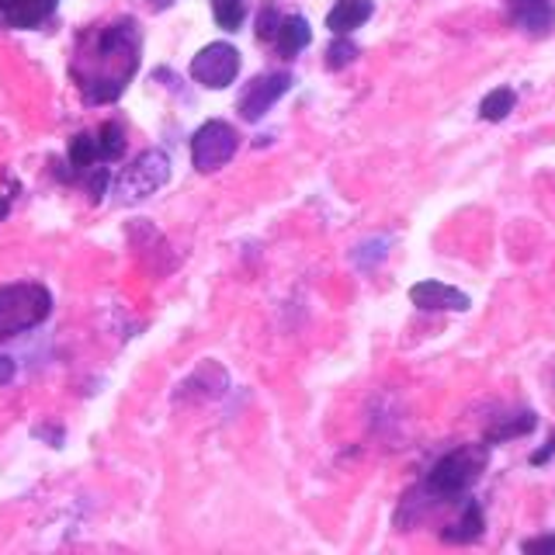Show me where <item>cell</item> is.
Returning <instances> with one entry per match:
<instances>
[{
  "label": "cell",
  "instance_id": "cell-1",
  "mask_svg": "<svg viewBox=\"0 0 555 555\" xmlns=\"http://www.w3.org/2000/svg\"><path fill=\"white\" fill-rule=\"evenodd\" d=\"M139 69V31L129 17L101 25L80 42L74 77L87 104L115 101Z\"/></svg>",
  "mask_w": 555,
  "mask_h": 555
},
{
  "label": "cell",
  "instance_id": "cell-2",
  "mask_svg": "<svg viewBox=\"0 0 555 555\" xmlns=\"http://www.w3.org/2000/svg\"><path fill=\"white\" fill-rule=\"evenodd\" d=\"M486 462H490V444H462L448 451L444 459L434 462L421 493L430 503H455L479 482V476L486 473Z\"/></svg>",
  "mask_w": 555,
  "mask_h": 555
},
{
  "label": "cell",
  "instance_id": "cell-3",
  "mask_svg": "<svg viewBox=\"0 0 555 555\" xmlns=\"http://www.w3.org/2000/svg\"><path fill=\"white\" fill-rule=\"evenodd\" d=\"M52 312L49 288L35 282H14L0 285V340H11L25 330L39 326Z\"/></svg>",
  "mask_w": 555,
  "mask_h": 555
},
{
  "label": "cell",
  "instance_id": "cell-4",
  "mask_svg": "<svg viewBox=\"0 0 555 555\" xmlns=\"http://www.w3.org/2000/svg\"><path fill=\"white\" fill-rule=\"evenodd\" d=\"M236 146H240L236 129L230 121L212 118L195 132V139H191V164H195V170H202V173H212L233 160Z\"/></svg>",
  "mask_w": 555,
  "mask_h": 555
},
{
  "label": "cell",
  "instance_id": "cell-5",
  "mask_svg": "<svg viewBox=\"0 0 555 555\" xmlns=\"http://www.w3.org/2000/svg\"><path fill=\"white\" fill-rule=\"evenodd\" d=\"M167 178H170V156L160 150H146L139 160H132L121 170L115 191L121 202H139V198H150L153 191H160Z\"/></svg>",
  "mask_w": 555,
  "mask_h": 555
},
{
  "label": "cell",
  "instance_id": "cell-6",
  "mask_svg": "<svg viewBox=\"0 0 555 555\" xmlns=\"http://www.w3.org/2000/svg\"><path fill=\"white\" fill-rule=\"evenodd\" d=\"M191 77L208 91H222L240 77V52L230 42H208L191 60Z\"/></svg>",
  "mask_w": 555,
  "mask_h": 555
},
{
  "label": "cell",
  "instance_id": "cell-7",
  "mask_svg": "<svg viewBox=\"0 0 555 555\" xmlns=\"http://www.w3.org/2000/svg\"><path fill=\"white\" fill-rule=\"evenodd\" d=\"M292 91V74H264L257 77L247 91L240 94V115L247 121H260L278 98H285Z\"/></svg>",
  "mask_w": 555,
  "mask_h": 555
},
{
  "label": "cell",
  "instance_id": "cell-8",
  "mask_svg": "<svg viewBox=\"0 0 555 555\" xmlns=\"http://www.w3.org/2000/svg\"><path fill=\"white\" fill-rule=\"evenodd\" d=\"M410 302L424 312H465L473 306V299L455 288V285H444V282H416L410 288Z\"/></svg>",
  "mask_w": 555,
  "mask_h": 555
},
{
  "label": "cell",
  "instance_id": "cell-9",
  "mask_svg": "<svg viewBox=\"0 0 555 555\" xmlns=\"http://www.w3.org/2000/svg\"><path fill=\"white\" fill-rule=\"evenodd\" d=\"M511 22L528 35H545L555 28L552 0H511Z\"/></svg>",
  "mask_w": 555,
  "mask_h": 555
},
{
  "label": "cell",
  "instance_id": "cell-10",
  "mask_svg": "<svg viewBox=\"0 0 555 555\" xmlns=\"http://www.w3.org/2000/svg\"><path fill=\"white\" fill-rule=\"evenodd\" d=\"M60 0H0V17L11 28H35L56 11Z\"/></svg>",
  "mask_w": 555,
  "mask_h": 555
},
{
  "label": "cell",
  "instance_id": "cell-11",
  "mask_svg": "<svg viewBox=\"0 0 555 555\" xmlns=\"http://www.w3.org/2000/svg\"><path fill=\"white\" fill-rule=\"evenodd\" d=\"M372 14H375L372 0H334V11L326 14V28L330 35H347L361 28Z\"/></svg>",
  "mask_w": 555,
  "mask_h": 555
},
{
  "label": "cell",
  "instance_id": "cell-12",
  "mask_svg": "<svg viewBox=\"0 0 555 555\" xmlns=\"http://www.w3.org/2000/svg\"><path fill=\"white\" fill-rule=\"evenodd\" d=\"M482 528H486L482 507H479L476 500H465L459 520H451V525L441 531V538H444V542H451V545H468V542H479Z\"/></svg>",
  "mask_w": 555,
  "mask_h": 555
},
{
  "label": "cell",
  "instance_id": "cell-13",
  "mask_svg": "<svg viewBox=\"0 0 555 555\" xmlns=\"http://www.w3.org/2000/svg\"><path fill=\"white\" fill-rule=\"evenodd\" d=\"M312 31H309V22L302 14H285L282 25H278V35H274V49L282 52V56H299V52L309 46Z\"/></svg>",
  "mask_w": 555,
  "mask_h": 555
},
{
  "label": "cell",
  "instance_id": "cell-14",
  "mask_svg": "<svg viewBox=\"0 0 555 555\" xmlns=\"http://www.w3.org/2000/svg\"><path fill=\"white\" fill-rule=\"evenodd\" d=\"M534 427H538V416L531 410H520L514 416H503V421H496L490 430H486V444H503V441L525 438V434H531Z\"/></svg>",
  "mask_w": 555,
  "mask_h": 555
},
{
  "label": "cell",
  "instance_id": "cell-15",
  "mask_svg": "<svg viewBox=\"0 0 555 555\" xmlns=\"http://www.w3.org/2000/svg\"><path fill=\"white\" fill-rule=\"evenodd\" d=\"M66 164L74 167V173H91L94 164H101V156H98V135H91V132H77L74 139H69V156H66Z\"/></svg>",
  "mask_w": 555,
  "mask_h": 555
},
{
  "label": "cell",
  "instance_id": "cell-16",
  "mask_svg": "<svg viewBox=\"0 0 555 555\" xmlns=\"http://www.w3.org/2000/svg\"><path fill=\"white\" fill-rule=\"evenodd\" d=\"M517 104V94L514 87H496V91H490L482 101H479V118L482 121H503Z\"/></svg>",
  "mask_w": 555,
  "mask_h": 555
},
{
  "label": "cell",
  "instance_id": "cell-17",
  "mask_svg": "<svg viewBox=\"0 0 555 555\" xmlns=\"http://www.w3.org/2000/svg\"><path fill=\"white\" fill-rule=\"evenodd\" d=\"M121 153H126V132H121L118 121H104L101 132H98V156H101V164L121 160Z\"/></svg>",
  "mask_w": 555,
  "mask_h": 555
},
{
  "label": "cell",
  "instance_id": "cell-18",
  "mask_svg": "<svg viewBox=\"0 0 555 555\" xmlns=\"http://www.w3.org/2000/svg\"><path fill=\"white\" fill-rule=\"evenodd\" d=\"M212 17L219 28L236 31L243 25V17H247V4L243 0H212Z\"/></svg>",
  "mask_w": 555,
  "mask_h": 555
},
{
  "label": "cell",
  "instance_id": "cell-19",
  "mask_svg": "<svg viewBox=\"0 0 555 555\" xmlns=\"http://www.w3.org/2000/svg\"><path fill=\"white\" fill-rule=\"evenodd\" d=\"M358 60V46L347 39V35H337L334 46L326 49V69H344Z\"/></svg>",
  "mask_w": 555,
  "mask_h": 555
},
{
  "label": "cell",
  "instance_id": "cell-20",
  "mask_svg": "<svg viewBox=\"0 0 555 555\" xmlns=\"http://www.w3.org/2000/svg\"><path fill=\"white\" fill-rule=\"evenodd\" d=\"M278 25H282V14H278L274 8L260 11V17H257V39H260V42H274Z\"/></svg>",
  "mask_w": 555,
  "mask_h": 555
},
{
  "label": "cell",
  "instance_id": "cell-21",
  "mask_svg": "<svg viewBox=\"0 0 555 555\" xmlns=\"http://www.w3.org/2000/svg\"><path fill=\"white\" fill-rule=\"evenodd\" d=\"M382 247H389V240H375V243H364V247H358V264L372 268L378 257H386V250H382Z\"/></svg>",
  "mask_w": 555,
  "mask_h": 555
},
{
  "label": "cell",
  "instance_id": "cell-22",
  "mask_svg": "<svg viewBox=\"0 0 555 555\" xmlns=\"http://www.w3.org/2000/svg\"><path fill=\"white\" fill-rule=\"evenodd\" d=\"M525 552H531V555H555V534L531 538V542H525Z\"/></svg>",
  "mask_w": 555,
  "mask_h": 555
},
{
  "label": "cell",
  "instance_id": "cell-23",
  "mask_svg": "<svg viewBox=\"0 0 555 555\" xmlns=\"http://www.w3.org/2000/svg\"><path fill=\"white\" fill-rule=\"evenodd\" d=\"M11 378H14V358L0 354V386H11Z\"/></svg>",
  "mask_w": 555,
  "mask_h": 555
},
{
  "label": "cell",
  "instance_id": "cell-24",
  "mask_svg": "<svg viewBox=\"0 0 555 555\" xmlns=\"http://www.w3.org/2000/svg\"><path fill=\"white\" fill-rule=\"evenodd\" d=\"M552 455H555V434H552V438L545 441V448H542V451H534V455H531V462H534V465H545V462H548Z\"/></svg>",
  "mask_w": 555,
  "mask_h": 555
},
{
  "label": "cell",
  "instance_id": "cell-25",
  "mask_svg": "<svg viewBox=\"0 0 555 555\" xmlns=\"http://www.w3.org/2000/svg\"><path fill=\"white\" fill-rule=\"evenodd\" d=\"M8 216V198H0V219Z\"/></svg>",
  "mask_w": 555,
  "mask_h": 555
},
{
  "label": "cell",
  "instance_id": "cell-26",
  "mask_svg": "<svg viewBox=\"0 0 555 555\" xmlns=\"http://www.w3.org/2000/svg\"><path fill=\"white\" fill-rule=\"evenodd\" d=\"M153 4H156V8H164V4H170V0H153Z\"/></svg>",
  "mask_w": 555,
  "mask_h": 555
}]
</instances>
